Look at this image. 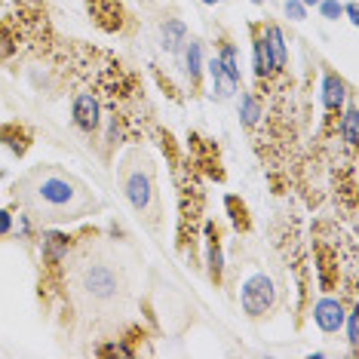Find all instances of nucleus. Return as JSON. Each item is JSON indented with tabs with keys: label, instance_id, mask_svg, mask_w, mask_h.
I'll return each mask as SVG.
<instances>
[{
	"label": "nucleus",
	"instance_id": "obj_1",
	"mask_svg": "<svg viewBox=\"0 0 359 359\" xmlns=\"http://www.w3.org/2000/svg\"><path fill=\"white\" fill-rule=\"evenodd\" d=\"M65 289L71 313L86 334H114L133 313V276L117 246L74 240L65 255Z\"/></svg>",
	"mask_w": 359,
	"mask_h": 359
},
{
	"label": "nucleus",
	"instance_id": "obj_2",
	"mask_svg": "<svg viewBox=\"0 0 359 359\" xmlns=\"http://www.w3.org/2000/svg\"><path fill=\"white\" fill-rule=\"evenodd\" d=\"M13 200L37 227H59L93 215L99 200L93 197L83 178L65 172L62 166L40 163L15 182Z\"/></svg>",
	"mask_w": 359,
	"mask_h": 359
},
{
	"label": "nucleus",
	"instance_id": "obj_3",
	"mask_svg": "<svg viewBox=\"0 0 359 359\" xmlns=\"http://www.w3.org/2000/svg\"><path fill=\"white\" fill-rule=\"evenodd\" d=\"M120 187H123V197L133 212L142 218V224L148 231H160L163 203L157 191V166L148 151L133 148L120 157Z\"/></svg>",
	"mask_w": 359,
	"mask_h": 359
},
{
	"label": "nucleus",
	"instance_id": "obj_4",
	"mask_svg": "<svg viewBox=\"0 0 359 359\" xmlns=\"http://www.w3.org/2000/svg\"><path fill=\"white\" fill-rule=\"evenodd\" d=\"M276 301H280V285H276L273 276L264 273V271H255L240 285V304H243V313H246L249 320L267 316L276 307Z\"/></svg>",
	"mask_w": 359,
	"mask_h": 359
},
{
	"label": "nucleus",
	"instance_id": "obj_5",
	"mask_svg": "<svg viewBox=\"0 0 359 359\" xmlns=\"http://www.w3.org/2000/svg\"><path fill=\"white\" fill-rule=\"evenodd\" d=\"M102 123V108H99V99L93 93H80L74 99V126L80 133L93 135Z\"/></svg>",
	"mask_w": 359,
	"mask_h": 359
},
{
	"label": "nucleus",
	"instance_id": "obj_6",
	"mask_svg": "<svg viewBox=\"0 0 359 359\" xmlns=\"http://www.w3.org/2000/svg\"><path fill=\"white\" fill-rule=\"evenodd\" d=\"M344 316H347V310H344V304H341V298H320L316 307H313V320L325 334L341 332Z\"/></svg>",
	"mask_w": 359,
	"mask_h": 359
},
{
	"label": "nucleus",
	"instance_id": "obj_7",
	"mask_svg": "<svg viewBox=\"0 0 359 359\" xmlns=\"http://www.w3.org/2000/svg\"><path fill=\"white\" fill-rule=\"evenodd\" d=\"M86 6L104 31H117L120 22H123V13H120L117 0H86Z\"/></svg>",
	"mask_w": 359,
	"mask_h": 359
},
{
	"label": "nucleus",
	"instance_id": "obj_8",
	"mask_svg": "<svg viewBox=\"0 0 359 359\" xmlns=\"http://www.w3.org/2000/svg\"><path fill=\"white\" fill-rule=\"evenodd\" d=\"M344 99H347V83L338 74H325V80H323V104H325V111H329L332 117L334 114H341Z\"/></svg>",
	"mask_w": 359,
	"mask_h": 359
},
{
	"label": "nucleus",
	"instance_id": "obj_9",
	"mask_svg": "<svg viewBox=\"0 0 359 359\" xmlns=\"http://www.w3.org/2000/svg\"><path fill=\"white\" fill-rule=\"evenodd\" d=\"M206 255H209V280L222 283V271H224V258H222V240H218V227L206 224Z\"/></svg>",
	"mask_w": 359,
	"mask_h": 359
},
{
	"label": "nucleus",
	"instance_id": "obj_10",
	"mask_svg": "<svg viewBox=\"0 0 359 359\" xmlns=\"http://www.w3.org/2000/svg\"><path fill=\"white\" fill-rule=\"evenodd\" d=\"M0 142H4L15 157H22V154L28 151V144H31V133L25 126H19V123H4L0 126Z\"/></svg>",
	"mask_w": 359,
	"mask_h": 359
},
{
	"label": "nucleus",
	"instance_id": "obj_11",
	"mask_svg": "<svg viewBox=\"0 0 359 359\" xmlns=\"http://www.w3.org/2000/svg\"><path fill=\"white\" fill-rule=\"evenodd\" d=\"M264 40H267V53H271V71H283L289 65V53H285V40H283V31L271 25L264 31Z\"/></svg>",
	"mask_w": 359,
	"mask_h": 359
},
{
	"label": "nucleus",
	"instance_id": "obj_12",
	"mask_svg": "<svg viewBox=\"0 0 359 359\" xmlns=\"http://www.w3.org/2000/svg\"><path fill=\"white\" fill-rule=\"evenodd\" d=\"M252 34H255V40H252V53H255V77L264 80L267 74H271V53H267V40L258 28H252Z\"/></svg>",
	"mask_w": 359,
	"mask_h": 359
},
{
	"label": "nucleus",
	"instance_id": "obj_13",
	"mask_svg": "<svg viewBox=\"0 0 359 359\" xmlns=\"http://www.w3.org/2000/svg\"><path fill=\"white\" fill-rule=\"evenodd\" d=\"M209 74H212V83H215V93H218V99H227V95H233L236 89H240V83L236 80H231L222 71V65H218V59H212L209 62Z\"/></svg>",
	"mask_w": 359,
	"mask_h": 359
},
{
	"label": "nucleus",
	"instance_id": "obj_14",
	"mask_svg": "<svg viewBox=\"0 0 359 359\" xmlns=\"http://www.w3.org/2000/svg\"><path fill=\"white\" fill-rule=\"evenodd\" d=\"M163 40H166V50L169 53H178V46L187 43V28H184V22H178V19H169L166 25H163Z\"/></svg>",
	"mask_w": 359,
	"mask_h": 359
},
{
	"label": "nucleus",
	"instance_id": "obj_15",
	"mask_svg": "<svg viewBox=\"0 0 359 359\" xmlns=\"http://www.w3.org/2000/svg\"><path fill=\"white\" fill-rule=\"evenodd\" d=\"M341 138L347 142L350 151L359 144V114H356V104H350L347 114L341 117Z\"/></svg>",
	"mask_w": 359,
	"mask_h": 359
},
{
	"label": "nucleus",
	"instance_id": "obj_16",
	"mask_svg": "<svg viewBox=\"0 0 359 359\" xmlns=\"http://www.w3.org/2000/svg\"><path fill=\"white\" fill-rule=\"evenodd\" d=\"M215 59H218V65H222L224 74L240 83V65H236V50H233V43H222V50H218Z\"/></svg>",
	"mask_w": 359,
	"mask_h": 359
},
{
	"label": "nucleus",
	"instance_id": "obj_17",
	"mask_svg": "<svg viewBox=\"0 0 359 359\" xmlns=\"http://www.w3.org/2000/svg\"><path fill=\"white\" fill-rule=\"evenodd\" d=\"M15 43H19V34L13 31V22H0V62L15 53Z\"/></svg>",
	"mask_w": 359,
	"mask_h": 359
},
{
	"label": "nucleus",
	"instance_id": "obj_18",
	"mask_svg": "<svg viewBox=\"0 0 359 359\" xmlns=\"http://www.w3.org/2000/svg\"><path fill=\"white\" fill-rule=\"evenodd\" d=\"M240 117H243V123H246V126H255V123H258V117H261V104H258L255 95H243Z\"/></svg>",
	"mask_w": 359,
	"mask_h": 359
},
{
	"label": "nucleus",
	"instance_id": "obj_19",
	"mask_svg": "<svg viewBox=\"0 0 359 359\" xmlns=\"http://www.w3.org/2000/svg\"><path fill=\"white\" fill-rule=\"evenodd\" d=\"M347 341H350V350H359V307H356V301H353V307L347 310Z\"/></svg>",
	"mask_w": 359,
	"mask_h": 359
},
{
	"label": "nucleus",
	"instance_id": "obj_20",
	"mask_svg": "<svg viewBox=\"0 0 359 359\" xmlns=\"http://www.w3.org/2000/svg\"><path fill=\"white\" fill-rule=\"evenodd\" d=\"M227 209L233 212V224H236V231H249V215H246V206H243L236 197H227Z\"/></svg>",
	"mask_w": 359,
	"mask_h": 359
},
{
	"label": "nucleus",
	"instance_id": "obj_21",
	"mask_svg": "<svg viewBox=\"0 0 359 359\" xmlns=\"http://www.w3.org/2000/svg\"><path fill=\"white\" fill-rule=\"evenodd\" d=\"M187 74H191V83H197V77H200V43L197 40L187 43Z\"/></svg>",
	"mask_w": 359,
	"mask_h": 359
},
{
	"label": "nucleus",
	"instance_id": "obj_22",
	"mask_svg": "<svg viewBox=\"0 0 359 359\" xmlns=\"http://www.w3.org/2000/svg\"><path fill=\"white\" fill-rule=\"evenodd\" d=\"M320 10H323L325 19H338V15L344 13V6H341L338 0H323V4H320Z\"/></svg>",
	"mask_w": 359,
	"mask_h": 359
},
{
	"label": "nucleus",
	"instance_id": "obj_23",
	"mask_svg": "<svg viewBox=\"0 0 359 359\" xmlns=\"http://www.w3.org/2000/svg\"><path fill=\"white\" fill-rule=\"evenodd\" d=\"M285 15H292L295 22L304 19V4L301 0H285Z\"/></svg>",
	"mask_w": 359,
	"mask_h": 359
},
{
	"label": "nucleus",
	"instance_id": "obj_24",
	"mask_svg": "<svg viewBox=\"0 0 359 359\" xmlns=\"http://www.w3.org/2000/svg\"><path fill=\"white\" fill-rule=\"evenodd\" d=\"M13 231V215L6 209H0V236H6Z\"/></svg>",
	"mask_w": 359,
	"mask_h": 359
},
{
	"label": "nucleus",
	"instance_id": "obj_25",
	"mask_svg": "<svg viewBox=\"0 0 359 359\" xmlns=\"http://www.w3.org/2000/svg\"><path fill=\"white\" fill-rule=\"evenodd\" d=\"M344 10H347V19H350V22H353V25H356V22H359V19H356V4H347Z\"/></svg>",
	"mask_w": 359,
	"mask_h": 359
},
{
	"label": "nucleus",
	"instance_id": "obj_26",
	"mask_svg": "<svg viewBox=\"0 0 359 359\" xmlns=\"http://www.w3.org/2000/svg\"><path fill=\"white\" fill-rule=\"evenodd\" d=\"M301 4H304V6H313V4H320V0H301Z\"/></svg>",
	"mask_w": 359,
	"mask_h": 359
},
{
	"label": "nucleus",
	"instance_id": "obj_27",
	"mask_svg": "<svg viewBox=\"0 0 359 359\" xmlns=\"http://www.w3.org/2000/svg\"><path fill=\"white\" fill-rule=\"evenodd\" d=\"M203 4H222V0H203Z\"/></svg>",
	"mask_w": 359,
	"mask_h": 359
},
{
	"label": "nucleus",
	"instance_id": "obj_28",
	"mask_svg": "<svg viewBox=\"0 0 359 359\" xmlns=\"http://www.w3.org/2000/svg\"><path fill=\"white\" fill-rule=\"evenodd\" d=\"M252 4H264V0H252Z\"/></svg>",
	"mask_w": 359,
	"mask_h": 359
}]
</instances>
